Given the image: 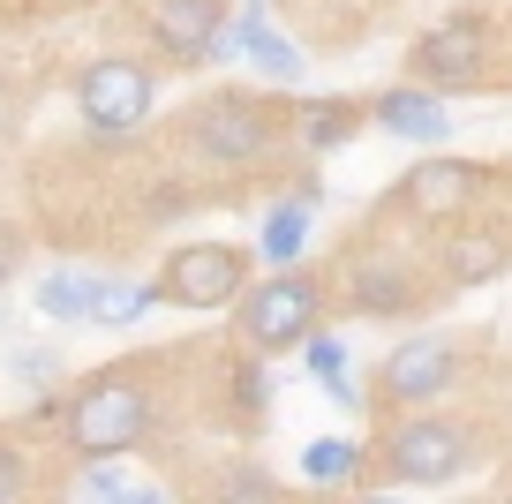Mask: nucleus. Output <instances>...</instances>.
<instances>
[{
  "label": "nucleus",
  "instance_id": "dca6fc26",
  "mask_svg": "<svg viewBox=\"0 0 512 504\" xmlns=\"http://www.w3.org/2000/svg\"><path fill=\"white\" fill-rule=\"evenodd\" d=\"M256 249H264V264H294V256L309 249V196H287V204L264 211V234H256Z\"/></svg>",
  "mask_w": 512,
  "mask_h": 504
},
{
  "label": "nucleus",
  "instance_id": "f03ea898",
  "mask_svg": "<svg viewBox=\"0 0 512 504\" xmlns=\"http://www.w3.org/2000/svg\"><path fill=\"white\" fill-rule=\"evenodd\" d=\"M317 316H324V279H309V271H294V264H279L264 286H241V301H234V339H241V354H287V347H302L309 331H317Z\"/></svg>",
  "mask_w": 512,
  "mask_h": 504
},
{
  "label": "nucleus",
  "instance_id": "39448f33",
  "mask_svg": "<svg viewBox=\"0 0 512 504\" xmlns=\"http://www.w3.org/2000/svg\"><path fill=\"white\" fill-rule=\"evenodd\" d=\"M279 106H264V98H241V91H219L204 98V113L189 121V143L211 158V166H256V158L279 143Z\"/></svg>",
  "mask_w": 512,
  "mask_h": 504
},
{
  "label": "nucleus",
  "instance_id": "6e6552de",
  "mask_svg": "<svg viewBox=\"0 0 512 504\" xmlns=\"http://www.w3.org/2000/svg\"><path fill=\"white\" fill-rule=\"evenodd\" d=\"M482 189H490V174L467 166V158H422V166H407V181L384 196V204L422 219V226H445V219H467Z\"/></svg>",
  "mask_w": 512,
  "mask_h": 504
},
{
  "label": "nucleus",
  "instance_id": "4be33fe9",
  "mask_svg": "<svg viewBox=\"0 0 512 504\" xmlns=\"http://www.w3.org/2000/svg\"><path fill=\"white\" fill-rule=\"evenodd\" d=\"M83 497H151L144 482H128V474H113V467H83Z\"/></svg>",
  "mask_w": 512,
  "mask_h": 504
},
{
  "label": "nucleus",
  "instance_id": "0eeeda50",
  "mask_svg": "<svg viewBox=\"0 0 512 504\" xmlns=\"http://www.w3.org/2000/svg\"><path fill=\"white\" fill-rule=\"evenodd\" d=\"M415 83H430V91H475V83H490V23L452 16L437 31H422L415 38Z\"/></svg>",
  "mask_w": 512,
  "mask_h": 504
},
{
  "label": "nucleus",
  "instance_id": "5701e85b",
  "mask_svg": "<svg viewBox=\"0 0 512 504\" xmlns=\"http://www.w3.org/2000/svg\"><path fill=\"white\" fill-rule=\"evenodd\" d=\"M226 497H272V474H234V482H226Z\"/></svg>",
  "mask_w": 512,
  "mask_h": 504
},
{
  "label": "nucleus",
  "instance_id": "aec40b11",
  "mask_svg": "<svg viewBox=\"0 0 512 504\" xmlns=\"http://www.w3.org/2000/svg\"><path fill=\"white\" fill-rule=\"evenodd\" d=\"M264 407H272V369H264V354H241V369H234V414H241V422H256Z\"/></svg>",
  "mask_w": 512,
  "mask_h": 504
},
{
  "label": "nucleus",
  "instance_id": "423d86ee",
  "mask_svg": "<svg viewBox=\"0 0 512 504\" xmlns=\"http://www.w3.org/2000/svg\"><path fill=\"white\" fill-rule=\"evenodd\" d=\"M241 286H249V256L234 241H189L159 264V294L174 309H234Z\"/></svg>",
  "mask_w": 512,
  "mask_h": 504
},
{
  "label": "nucleus",
  "instance_id": "ddd939ff",
  "mask_svg": "<svg viewBox=\"0 0 512 504\" xmlns=\"http://www.w3.org/2000/svg\"><path fill=\"white\" fill-rule=\"evenodd\" d=\"M415 301H422V286L407 279L400 264H384V271L362 264V271L347 279V309H362V316H407Z\"/></svg>",
  "mask_w": 512,
  "mask_h": 504
},
{
  "label": "nucleus",
  "instance_id": "2eb2a0df",
  "mask_svg": "<svg viewBox=\"0 0 512 504\" xmlns=\"http://www.w3.org/2000/svg\"><path fill=\"white\" fill-rule=\"evenodd\" d=\"M159 279H98V309H91V324H106V331H121V324H144L151 309H159Z\"/></svg>",
  "mask_w": 512,
  "mask_h": 504
},
{
  "label": "nucleus",
  "instance_id": "1a4fd4ad",
  "mask_svg": "<svg viewBox=\"0 0 512 504\" xmlns=\"http://www.w3.org/2000/svg\"><path fill=\"white\" fill-rule=\"evenodd\" d=\"M452 377H460V354L445 339H400L377 369V407H430L445 399Z\"/></svg>",
  "mask_w": 512,
  "mask_h": 504
},
{
  "label": "nucleus",
  "instance_id": "b1692460",
  "mask_svg": "<svg viewBox=\"0 0 512 504\" xmlns=\"http://www.w3.org/2000/svg\"><path fill=\"white\" fill-rule=\"evenodd\" d=\"M16 264H23V241L0 226V279H16Z\"/></svg>",
  "mask_w": 512,
  "mask_h": 504
},
{
  "label": "nucleus",
  "instance_id": "f3484780",
  "mask_svg": "<svg viewBox=\"0 0 512 504\" xmlns=\"http://www.w3.org/2000/svg\"><path fill=\"white\" fill-rule=\"evenodd\" d=\"M302 369L339 399V407H362V392H354V377H347V339H332V331H309V339H302Z\"/></svg>",
  "mask_w": 512,
  "mask_h": 504
},
{
  "label": "nucleus",
  "instance_id": "7ed1b4c3",
  "mask_svg": "<svg viewBox=\"0 0 512 504\" xmlns=\"http://www.w3.org/2000/svg\"><path fill=\"white\" fill-rule=\"evenodd\" d=\"M467 467H475V429L460 414H400L377 444V474L384 482H407V489L460 482Z\"/></svg>",
  "mask_w": 512,
  "mask_h": 504
},
{
  "label": "nucleus",
  "instance_id": "4468645a",
  "mask_svg": "<svg viewBox=\"0 0 512 504\" xmlns=\"http://www.w3.org/2000/svg\"><path fill=\"white\" fill-rule=\"evenodd\" d=\"M369 113L354 106V98H324V106H294V136L309 143V151H339V143L362 128Z\"/></svg>",
  "mask_w": 512,
  "mask_h": 504
},
{
  "label": "nucleus",
  "instance_id": "412c9836",
  "mask_svg": "<svg viewBox=\"0 0 512 504\" xmlns=\"http://www.w3.org/2000/svg\"><path fill=\"white\" fill-rule=\"evenodd\" d=\"M16 497H31V459H23V444L0 429V504H16Z\"/></svg>",
  "mask_w": 512,
  "mask_h": 504
},
{
  "label": "nucleus",
  "instance_id": "f257e3e1",
  "mask_svg": "<svg viewBox=\"0 0 512 504\" xmlns=\"http://www.w3.org/2000/svg\"><path fill=\"white\" fill-rule=\"evenodd\" d=\"M159 429V399H151L144 369H98L83 392L61 399V437L76 459H113Z\"/></svg>",
  "mask_w": 512,
  "mask_h": 504
},
{
  "label": "nucleus",
  "instance_id": "20e7f679",
  "mask_svg": "<svg viewBox=\"0 0 512 504\" xmlns=\"http://www.w3.org/2000/svg\"><path fill=\"white\" fill-rule=\"evenodd\" d=\"M68 98H76L83 128H98V136H128V128H144L151 106H159V76H151L144 61H128V53H106V61L76 68Z\"/></svg>",
  "mask_w": 512,
  "mask_h": 504
},
{
  "label": "nucleus",
  "instance_id": "9b49d317",
  "mask_svg": "<svg viewBox=\"0 0 512 504\" xmlns=\"http://www.w3.org/2000/svg\"><path fill=\"white\" fill-rule=\"evenodd\" d=\"M497 271H505V234L445 219V241H437V279H445V294L452 286H482V279H497Z\"/></svg>",
  "mask_w": 512,
  "mask_h": 504
},
{
  "label": "nucleus",
  "instance_id": "6ab92c4d",
  "mask_svg": "<svg viewBox=\"0 0 512 504\" xmlns=\"http://www.w3.org/2000/svg\"><path fill=\"white\" fill-rule=\"evenodd\" d=\"M354 467H362V444H347V437H317V444L302 452L309 489H347V482H354Z\"/></svg>",
  "mask_w": 512,
  "mask_h": 504
},
{
  "label": "nucleus",
  "instance_id": "9d476101",
  "mask_svg": "<svg viewBox=\"0 0 512 504\" xmlns=\"http://www.w3.org/2000/svg\"><path fill=\"white\" fill-rule=\"evenodd\" d=\"M226 31V0H151V46L166 61H211Z\"/></svg>",
  "mask_w": 512,
  "mask_h": 504
},
{
  "label": "nucleus",
  "instance_id": "a211bd4d",
  "mask_svg": "<svg viewBox=\"0 0 512 504\" xmlns=\"http://www.w3.org/2000/svg\"><path fill=\"white\" fill-rule=\"evenodd\" d=\"M38 309H46L53 324H91V309H98V279H91V271H53V279L38 286Z\"/></svg>",
  "mask_w": 512,
  "mask_h": 504
},
{
  "label": "nucleus",
  "instance_id": "f8f14e48",
  "mask_svg": "<svg viewBox=\"0 0 512 504\" xmlns=\"http://www.w3.org/2000/svg\"><path fill=\"white\" fill-rule=\"evenodd\" d=\"M369 121H377L384 136H407V143H445L452 113H445V91H430V83H400V91H384L377 106H369Z\"/></svg>",
  "mask_w": 512,
  "mask_h": 504
}]
</instances>
